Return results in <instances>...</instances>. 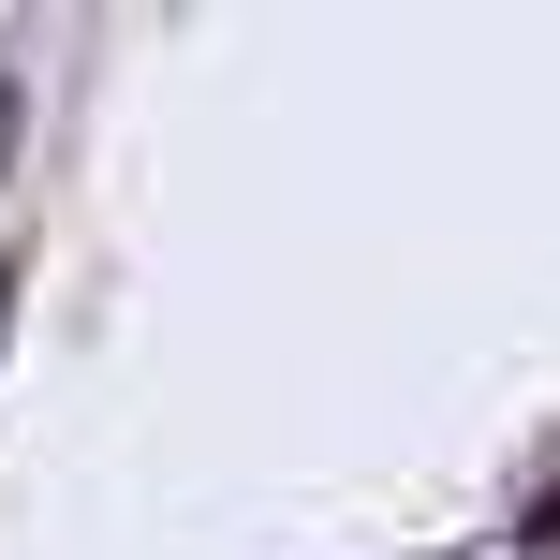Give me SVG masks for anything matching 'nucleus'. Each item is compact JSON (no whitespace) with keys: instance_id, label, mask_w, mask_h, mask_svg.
<instances>
[{"instance_id":"obj_3","label":"nucleus","mask_w":560,"mask_h":560,"mask_svg":"<svg viewBox=\"0 0 560 560\" xmlns=\"http://www.w3.org/2000/svg\"><path fill=\"white\" fill-rule=\"evenodd\" d=\"M0 325H15V280H0Z\"/></svg>"},{"instance_id":"obj_2","label":"nucleus","mask_w":560,"mask_h":560,"mask_svg":"<svg viewBox=\"0 0 560 560\" xmlns=\"http://www.w3.org/2000/svg\"><path fill=\"white\" fill-rule=\"evenodd\" d=\"M0 163H15V74H0Z\"/></svg>"},{"instance_id":"obj_1","label":"nucleus","mask_w":560,"mask_h":560,"mask_svg":"<svg viewBox=\"0 0 560 560\" xmlns=\"http://www.w3.org/2000/svg\"><path fill=\"white\" fill-rule=\"evenodd\" d=\"M516 532H532V546H546V560H560V487H546V502H532V516H516Z\"/></svg>"}]
</instances>
